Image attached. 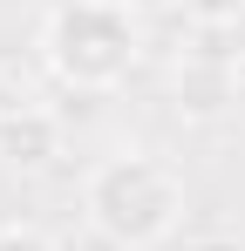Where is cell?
I'll return each mask as SVG.
<instances>
[{
	"label": "cell",
	"instance_id": "obj_1",
	"mask_svg": "<svg viewBox=\"0 0 245 251\" xmlns=\"http://www.w3.org/2000/svg\"><path fill=\"white\" fill-rule=\"evenodd\" d=\"M82 217L116 251H157L184 224V176L143 150H116L82 176Z\"/></svg>",
	"mask_w": 245,
	"mask_h": 251
},
{
	"label": "cell",
	"instance_id": "obj_2",
	"mask_svg": "<svg viewBox=\"0 0 245 251\" xmlns=\"http://www.w3.org/2000/svg\"><path fill=\"white\" fill-rule=\"evenodd\" d=\"M136 14L122 0H61L41 21V61L55 68V82L102 95L136 68Z\"/></svg>",
	"mask_w": 245,
	"mask_h": 251
},
{
	"label": "cell",
	"instance_id": "obj_3",
	"mask_svg": "<svg viewBox=\"0 0 245 251\" xmlns=\"http://www.w3.org/2000/svg\"><path fill=\"white\" fill-rule=\"evenodd\" d=\"M55 156H61V116L41 102H0V163L48 170Z\"/></svg>",
	"mask_w": 245,
	"mask_h": 251
},
{
	"label": "cell",
	"instance_id": "obj_4",
	"mask_svg": "<svg viewBox=\"0 0 245 251\" xmlns=\"http://www.w3.org/2000/svg\"><path fill=\"white\" fill-rule=\"evenodd\" d=\"M232 102H239V68H232L218 48L177 61V116H191V123H218Z\"/></svg>",
	"mask_w": 245,
	"mask_h": 251
},
{
	"label": "cell",
	"instance_id": "obj_5",
	"mask_svg": "<svg viewBox=\"0 0 245 251\" xmlns=\"http://www.w3.org/2000/svg\"><path fill=\"white\" fill-rule=\"evenodd\" d=\"M184 14L198 21L204 34H218V27H232V21L245 14V0H184Z\"/></svg>",
	"mask_w": 245,
	"mask_h": 251
},
{
	"label": "cell",
	"instance_id": "obj_6",
	"mask_svg": "<svg viewBox=\"0 0 245 251\" xmlns=\"http://www.w3.org/2000/svg\"><path fill=\"white\" fill-rule=\"evenodd\" d=\"M0 251H61L41 224H0Z\"/></svg>",
	"mask_w": 245,
	"mask_h": 251
},
{
	"label": "cell",
	"instance_id": "obj_7",
	"mask_svg": "<svg viewBox=\"0 0 245 251\" xmlns=\"http://www.w3.org/2000/svg\"><path fill=\"white\" fill-rule=\"evenodd\" d=\"M211 48H218V54L232 61V68H245V14L232 21V27H218V34H211Z\"/></svg>",
	"mask_w": 245,
	"mask_h": 251
},
{
	"label": "cell",
	"instance_id": "obj_8",
	"mask_svg": "<svg viewBox=\"0 0 245 251\" xmlns=\"http://www.w3.org/2000/svg\"><path fill=\"white\" fill-rule=\"evenodd\" d=\"M184 251H245V238H232V231H198V238H184Z\"/></svg>",
	"mask_w": 245,
	"mask_h": 251
},
{
	"label": "cell",
	"instance_id": "obj_9",
	"mask_svg": "<svg viewBox=\"0 0 245 251\" xmlns=\"http://www.w3.org/2000/svg\"><path fill=\"white\" fill-rule=\"evenodd\" d=\"M129 14H163V7H184V0H122Z\"/></svg>",
	"mask_w": 245,
	"mask_h": 251
}]
</instances>
